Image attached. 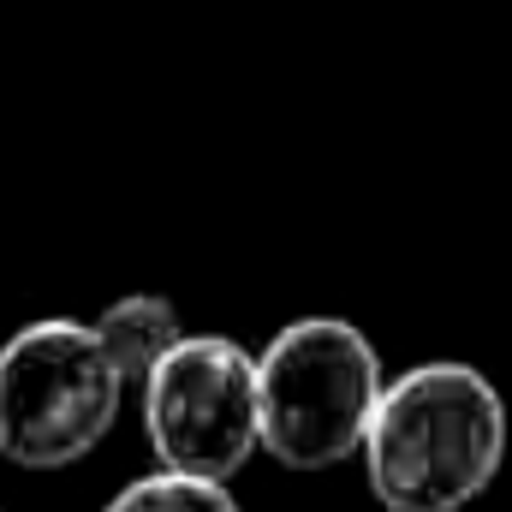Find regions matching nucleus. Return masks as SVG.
I'll use <instances>...</instances> for the list:
<instances>
[{
	"mask_svg": "<svg viewBox=\"0 0 512 512\" xmlns=\"http://www.w3.org/2000/svg\"><path fill=\"white\" fill-rule=\"evenodd\" d=\"M358 459L387 512H459L507 465V399L471 364H411L382 382Z\"/></svg>",
	"mask_w": 512,
	"mask_h": 512,
	"instance_id": "1",
	"label": "nucleus"
},
{
	"mask_svg": "<svg viewBox=\"0 0 512 512\" xmlns=\"http://www.w3.org/2000/svg\"><path fill=\"white\" fill-rule=\"evenodd\" d=\"M382 352L340 316H298L256 352V441L286 471H328L364 447Z\"/></svg>",
	"mask_w": 512,
	"mask_h": 512,
	"instance_id": "2",
	"label": "nucleus"
},
{
	"mask_svg": "<svg viewBox=\"0 0 512 512\" xmlns=\"http://www.w3.org/2000/svg\"><path fill=\"white\" fill-rule=\"evenodd\" d=\"M126 376L114 370L96 322L42 316L0 346V459L60 471L90 459L120 423Z\"/></svg>",
	"mask_w": 512,
	"mask_h": 512,
	"instance_id": "3",
	"label": "nucleus"
},
{
	"mask_svg": "<svg viewBox=\"0 0 512 512\" xmlns=\"http://www.w3.org/2000/svg\"><path fill=\"white\" fill-rule=\"evenodd\" d=\"M143 435L167 471L239 477L256 441V358L227 334H179L143 376Z\"/></svg>",
	"mask_w": 512,
	"mask_h": 512,
	"instance_id": "4",
	"label": "nucleus"
},
{
	"mask_svg": "<svg viewBox=\"0 0 512 512\" xmlns=\"http://www.w3.org/2000/svg\"><path fill=\"white\" fill-rule=\"evenodd\" d=\"M96 334H102L114 370L126 376V387H143V376L161 364V352H167L185 328H179L173 298H161V292H126V298H114V304L96 316Z\"/></svg>",
	"mask_w": 512,
	"mask_h": 512,
	"instance_id": "5",
	"label": "nucleus"
},
{
	"mask_svg": "<svg viewBox=\"0 0 512 512\" xmlns=\"http://www.w3.org/2000/svg\"><path fill=\"white\" fill-rule=\"evenodd\" d=\"M102 512H245L221 477H191V471H149V477H131L126 489L108 501Z\"/></svg>",
	"mask_w": 512,
	"mask_h": 512,
	"instance_id": "6",
	"label": "nucleus"
}]
</instances>
